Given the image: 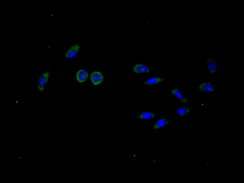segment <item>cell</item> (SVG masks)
<instances>
[{
    "mask_svg": "<svg viewBox=\"0 0 244 183\" xmlns=\"http://www.w3.org/2000/svg\"><path fill=\"white\" fill-rule=\"evenodd\" d=\"M155 113L152 112L148 111L143 112L137 115L136 118L141 119H150L155 116Z\"/></svg>",
    "mask_w": 244,
    "mask_h": 183,
    "instance_id": "30bf717a",
    "label": "cell"
},
{
    "mask_svg": "<svg viewBox=\"0 0 244 183\" xmlns=\"http://www.w3.org/2000/svg\"><path fill=\"white\" fill-rule=\"evenodd\" d=\"M80 46L77 44L72 46L67 51L66 56L67 58H71L75 57L78 53Z\"/></svg>",
    "mask_w": 244,
    "mask_h": 183,
    "instance_id": "277c9868",
    "label": "cell"
},
{
    "mask_svg": "<svg viewBox=\"0 0 244 183\" xmlns=\"http://www.w3.org/2000/svg\"><path fill=\"white\" fill-rule=\"evenodd\" d=\"M207 65L208 71L211 73H214L217 70V62L214 59L208 58L206 60Z\"/></svg>",
    "mask_w": 244,
    "mask_h": 183,
    "instance_id": "5b68a950",
    "label": "cell"
},
{
    "mask_svg": "<svg viewBox=\"0 0 244 183\" xmlns=\"http://www.w3.org/2000/svg\"><path fill=\"white\" fill-rule=\"evenodd\" d=\"M88 76L87 72L84 69L79 70L76 74V80L80 83H83L85 82L87 79Z\"/></svg>",
    "mask_w": 244,
    "mask_h": 183,
    "instance_id": "8992f818",
    "label": "cell"
},
{
    "mask_svg": "<svg viewBox=\"0 0 244 183\" xmlns=\"http://www.w3.org/2000/svg\"><path fill=\"white\" fill-rule=\"evenodd\" d=\"M164 78L161 77H152L147 80L143 84L147 85H156L163 82Z\"/></svg>",
    "mask_w": 244,
    "mask_h": 183,
    "instance_id": "9c48e42d",
    "label": "cell"
},
{
    "mask_svg": "<svg viewBox=\"0 0 244 183\" xmlns=\"http://www.w3.org/2000/svg\"><path fill=\"white\" fill-rule=\"evenodd\" d=\"M133 71L136 73H147L149 72V67L146 65L141 64L135 65L133 68Z\"/></svg>",
    "mask_w": 244,
    "mask_h": 183,
    "instance_id": "52a82bcc",
    "label": "cell"
},
{
    "mask_svg": "<svg viewBox=\"0 0 244 183\" xmlns=\"http://www.w3.org/2000/svg\"><path fill=\"white\" fill-rule=\"evenodd\" d=\"M91 81L94 85L98 86L101 84L103 80V76L100 72L95 71L92 72L90 75Z\"/></svg>",
    "mask_w": 244,
    "mask_h": 183,
    "instance_id": "7a4b0ae2",
    "label": "cell"
},
{
    "mask_svg": "<svg viewBox=\"0 0 244 183\" xmlns=\"http://www.w3.org/2000/svg\"><path fill=\"white\" fill-rule=\"evenodd\" d=\"M177 114L179 116H183L187 115L190 112L189 109L185 106H182L178 108L176 110Z\"/></svg>",
    "mask_w": 244,
    "mask_h": 183,
    "instance_id": "7c38bea8",
    "label": "cell"
},
{
    "mask_svg": "<svg viewBox=\"0 0 244 183\" xmlns=\"http://www.w3.org/2000/svg\"><path fill=\"white\" fill-rule=\"evenodd\" d=\"M50 75L49 71L43 72L38 79L37 82V87L38 90L42 92L47 82Z\"/></svg>",
    "mask_w": 244,
    "mask_h": 183,
    "instance_id": "6da1fadb",
    "label": "cell"
},
{
    "mask_svg": "<svg viewBox=\"0 0 244 183\" xmlns=\"http://www.w3.org/2000/svg\"><path fill=\"white\" fill-rule=\"evenodd\" d=\"M169 122V121L166 119L163 118L160 119L156 122L152 129L153 130L158 129L168 124Z\"/></svg>",
    "mask_w": 244,
    "mask_h": 183,
    "instance_id": "8fae6325",
    "label": "cell"
},
{
    "mask_svg": "<svg viewBox=\"0 0 244 183\" xmlns=\"http://www.w3.org/2000/svg\"><path fill=\"white\" fill-rule=\"evenodd\" d=\"M170 91L172 94L181 102L185 104L188 103L186 98L178 89L174 88L171 89Z\"/></svg>",
    "mask_w": 244,
    "mask_h": 183,
    "instance_id": "3957f363",
    "label": "cell"
},
{
    "mask_svg": "<svg viewBox=\"0 0 244 183\" xmlns=\"http://www.w3.org/2000/svg\"><path fill=\"white\" fill-rule=\"evenodd\" d=\"M198 89L200 91L203 92H212L214 90L213 85L210 82H204L200 84Z\"/></svg>",
    "mask_w": 244,
    "mask_h": 183,
    "instance_id": "ba28073f",
    "label": "cell"
}]
</instances>
